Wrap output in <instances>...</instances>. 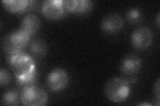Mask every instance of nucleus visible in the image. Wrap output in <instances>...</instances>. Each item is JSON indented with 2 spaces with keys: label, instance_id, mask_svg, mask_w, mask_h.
I'll list each match as a JSON object with an SVG mask.
<instances>
[{
  "label": "nucleus",
  "instance_id": "obj_1",
  "mask_svg": "<svg viewBox=\"0 0 160 106\" xmlns=\"http://www.w3.org/2000/svg\"><path fill=\"white\" fill-rule=\"evenodd\" d=\"M8 59L19 84L24 86L33 83L37 77V70L30 55L22 50L8 54Z\"/></svg>",
  "mask_w": 160,
  "mask_h": 106
},
{
  "label": "nucleus",
  "instance_id": "obj_2",
  "mask_svg": "<svg viewBox=\"0 0 160 106\" xmlns=\"http://www.w3.org/2000/svg\"><path fill=\"white\" fill-rule=\"evenodd\" d=\"M107 98L113 103H121L129 97L130 85L126 79L121 77L110 78L104 87Z\"/></svg>",
  "mask_w": 160,
  "mask_h": 106
},
{
  "label": "nucleus",
  "instance_id": "obj_3",
  "mask_svg": "<svg viewBox=\"0 0 160 106\" xmlns=\"http://www.w3.org/2000/svg\"><path fill=\"white\" fill-rule=\"evenodd\" d=\"M20 99L24 105L39 106L47 104L48 96L43 88L32 84L23 87L20 92Z\"/></svg>",
  "mask_w": 160,
  "mask_h": 106
},
{
  "label": "nucleus",
  "instance_id": "obj_4",
  "mask_svg": "<svg viewBox=\"0 0 160 106\" xmlns=\"http://www.w3.org/2000/svg\"><path fill=\"white\" fill-rule=\"evenodd\" d=\"M30 36L22 29L15 30L4 37L3 48L8 54L22 51L29 43Z\"/></svg>",
  "mask_w": 160,
  "mask_h": 106
},
{
  "label": "nucleus",
  "instance_id": "obj_5",
  "mask_svg": "<svg viewBox=\"0 0 160 106\" xmlns=\"http://www.w3.org/2000/svg\"><path fill=\"white\" fill-rule=\"evenodd\" d=\"M69 81L68 74L66 70L57 68L50 72L47 78V85L53 92H59L67 86Z\"/></svg>",
  "mask_w": 160,
  "mask_h": 106
},
{
  "label": "nucleus",
  "instance_id": "obj_6",
  "mask_svg": "<svg viewBox=\"0 0 160 106\" xmlns=\"http://www.w3.org/2000/svg\"><path fill=\"white\" fill-rule=\"evenodd\" d=\"M153 42L152 30L146 27H142L135 30L132 35L131 43L139 50H144L151 46Z\"/></svg>",
  "mask_w": 160,
  "mask_h": 106
},
{
  "label": "nucleus",
  "instance_id": "obj_7",
  "mask_svg": "<svg viewBox=\"0 0 160 106\" xmlns=\"http://www.w3.org/2000/svg\"><path fill=\"white\" fill-rule=\"evenodd\" d=\"M66 9L63 0H46L42 4V12L49 19H58L63 16Z\"/></svg>",
  "mask_w": 160,
  "mask_h": 106
},
{
  "label": "nucleus",
  "instance_id": "obj_8",
  "mask_svg": "<svg viewBox=\"0 0 160 106\" xmlns=\"http://www.w3.org/2000/svg\"><path fill=\"white\" fill-rule=\"evenodd\" d=\"M142 67V60L137 55L130 54L125 57L120 66L121 72L127 76L136 74Z\"/></svg>",
  "mask_w": 160,
  "mask_h": 106
},
{
  "label": "nucleus",
  "instance_id": "obj_9",
  "mask_svg": "<svg viewBox=\"0 0 160 106\" xmlns=\"http://www.w3.org/2000/svg\"><path fill=\"white\" fill-rule=\"evenodd\" d=\"M123 19L118 13H111L105 17L102 22V29L104 32L113 33L119 31L123 26Z\"/></svg>",
  "mask_w": 160,
  "mask_h": 106
},
{
  "label": "nucleus",
  "instance_id": "obj_10",
  "mask_svg": "<svg viewBox=\"0 0 160 106\" xmlns=\"http://www.w3.org/2000/svg\"><path fill=\"white\" fill-rule=\"evenodd\" d=\"M66 11L73 13H84L91 9L92 2L89 0H66L63 1Z\"/></svg>",
  "mask_w": 160,
  "mask_h": 106
},
{
  "label": "nucleus",
  "instance_id": "obj_11",
  "mask_svg": "<svg viewBox=\"0 0 160 106\" xmlns=\"http://www.w3.org/2000/svg\"><path fill=\"white\" fill-rule=\"evenodd\" d=\"M34 1L28 0H3L2 3L3 6L8 12L12 13H21L31 9Z\"/></svg>",
  "mask_w": 160,
  "mask_h": 106
},
{
  "label": "nucleus",
  "instance_id": "obj_12",
  "mask_svg": "<svg viewBox=\"0 0 160 106\" xmlns=\"http://www.w3.org/2000/svg\"><path fill=\"white\" fill-rule=\"evenodd\" d=\"M40 28V20L36 15L29 13L25 16L21 23V29L32 35L36 33Z\"/></svg>",
  "mask_w": 160,
  "mask_h": 106
},
{
  "label": "nucleus",
  "instance_id": "obj_13",
  "mask_svg": "<svg viewBox=\"0 0 160 106\" xmlns=\"http://www.w3.org/2000/svg\"><path fill=\"white\" fill-rule=\"evenodd\" d=\"M20 99V94L16 90H9L5 92L2 95L1 103L6 105H18Z\"/></svg>",
  "mask_w": 160,
  "mask_h": 106
},
{
  "label": "nucleus",
  "instance_id": "obj_14",
  "mask_svg": "<svg viewBox=\"0 0 160 106\" xmlns=\"http://www.w3.org/2000/svg\"><path fill=\"white\" fill-rule=\"evenodd\" d=\"M29 50L33 56L36 57H42L46 54L48 48L46 43L43 40L36 39L30 44Z\"/></svg>",
  "mask_w": 160,
  "mask_h": 106
},
{
  "label": "nucleus",
  "instance_id": "obj_15",
  "mask_svg": "<svg viewBox=\"0 0 160 106\" xmlns=\"http://www.w3.org/2000/svg\"><path fill=\"white\" fill-rule=\"evenodd\" d=\"M126 18L128 21L132 23L138 22L142 18L141 10L136 7L129 9L126 13Z\"/></svg>",
  "mask_w": 160,
  "mask_h": 106
},
{
  "label": "nucleus",
  "instance_id": "obj_16",
  "mask_svg": "<svg viewBox=\"0 0 160 106\" xmlns=\"http://www.w3.org/2000/svg\"><path fill=\"white\" fill-rule=\"evenodd\" d=\"M10 82V75L8 70L4 68L0 70V84L3 87L7 85Z\"/></svg>",
  "mask_w": 160,
  "mask_h": 106
},
{
  "label": "nucleus",
  "instance_id": "obj_17",
  "mask_svg": "<svg viewBox=\"0 0 160 106\" xmlns=\"http://www.w3.org/2000/svg\"><path fill=\"white\" fill-rule=\"evenodd\" d=\"M153 92L155 95V101L156 102V104H155L156 105H159V80H157L156 83L154 85Z\"/></svg>",
  "mask_w": 160,
  "mask_h": 106
},
{
  "label": "nucleus",
  "instance_id": "obj_18",
  "mask_svg": "<svg viewBox=\"0 0 160 106\" xmlns=\"http://www.w3.org/2000/svg\"><path fill=\"white\" fill-rule=\"evenodd\" d=\"M157 26H158V27H159V14H158V19H157Z\"/></svg>",
  "mask_w": 160,
  "mask_h": 106
},
{
  "label": "nucleus",
  "instance_id": "obj_19",
  "mask_svg": "<svg viewBox=\"0 0 160 106\" xmlns=\"http://www.w3.org/2000/svg\"><path fill=\"white\" fill-rule=\"evenodd\" d=\"M141 105H150L149 104H142Z\"/></svg>",
  "mask_w": 160,
  "mask_h": 106
}]
</instances>
